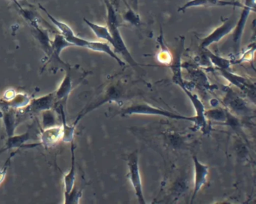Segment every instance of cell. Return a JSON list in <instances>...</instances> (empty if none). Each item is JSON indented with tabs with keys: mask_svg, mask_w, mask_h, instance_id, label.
Returning a JSON list of instances; mask_svg holds the SVG:
<instances>
[{
	"mask_svg": "<svg viewBox=\"0 0 256 204\" xmlns=\"http://www.w3.org/2000/svg\"><path fill=\"white\" fill-rule=\"evenodd\" d=\"M107 8V26L112 34V38L114 40V52L120 54L124 57L126 61L128 62L131 66H138V63L132 56L131 54L128 51L125 42L121 36L120 31L119 28V20H118V14L115 10L114 6L110 2V0H104Z\"/></svg>",
	"mask_w": 256,
	"mask_h": 204,
	"instance_id": "cell-1",
	"label": "cell"
},
{
	"mask_svg": "<svg viewBox=\"0 0 256 204\" xmlns=\"http://www.w3.org/2000/svg\"><path fill=\"white\" fill-rule=\"evenodd\" d=\"M128 166L130 170V181L136 192L138 200L140 204H146L144 196L143 184H142L140 168H139L138 153L137 151L134 152L128 156Z\"/></svg>",
	"mask_w": 256,
	"mask_h": 204,
	"instance_id": "cell-2",
	"label": "cell"
},
{
	"mask_svg": "<svg viewBox=\"0 0 256 204\" xmlns=\"http://www.w3.org/2000/svg\"><path fill=\"white\" fill-rule=\"evenodd\" d=\"M132 114H143V115H156L168 117L174 120H186V121L196 122V118L193 117L184 116L182 115L173 114V112L166 111L160 108H154L148 104L136 105L127 108L122 112V115H132Z\"/></svg>",
	"mask_w": 256,
	"mask_h": 204,
	"instance_id": "cell-3",
	"label": "cell"
},
{
	"mask_svg": "<svg viewBox=\"0 0 256 204\" xmlns=\"http://www.w3.org/2000/svg\"><path fill=\"white\" fill-rule=\"evenodd\" d=\"M242 10L238 22H236L234 30V42L235 50L238 51L240 48L241 40L244 30L246 26L247 21L252 12H256V0H246L242 4Z\"/></svg>",
	"mask_w": 256,
	"mask_h": 204,
	"instance_id": "cell-4",
	"label": "cell"
},
{
	"mask_svg": "<svg viewBox=\"0 0 256 204\" xmlns=\"http://www.w3.org/2000/svg\"><path fill=\"white\" fill-rule=\"evenodd\" d=\"M236 24V21L235 20L228 19L226 20L222 25L216 28L210 36L203 39L200 48L204 50L208 49L212 44L220 42L224 36L230 34L234 30Z\"/></svg>",
	"mask_w": 256,
	"mask_h": 204,
	"instance_id": "cell-5",
	"label": "cell"
},
{
	"mask_svg": "<svg viewBox=\"0 0 256 204\" xmlns=\"http://www.w3.org/2000/svg\"><path fill=\"white\" fill-rule=\"evenodd\" d=\"M214 6H220V7H226V6H232V7L242 8V3L236 1L226 2L222 0H191L186 3L182 7L178 9V12H186L188 9L191 8L196 7H214Z\"/></svg>",
	"mask_w": 256,
	"mask_h": 204,
	"instance_id": "cell-6",
	"label": "cell"
},
{
	"mask_svg": "<svg viewBox=\"0 0 256 204\" xmlns=\"http://www.w3.org/2000/svg\"><path fill=\"white\" fill-rule=\"evenodd\" d=\"M193 160H194V188L192 202H193L196 199V196H197L200 189L206 184L208 174H209V168L206 165L200 163L196 156L193 157Z\"/></svg>",
	"mask_w": 256,
	"mask_h": 204,
	"instance_id": "cell-7",
	"label": "cell"
},
{
	"mask_svg": "<svg viewBox=\"0 0 256 204\" xmlns=\"http://www.w3.org/2000/svg\"><path fill=\"white\" fill-rule=\"evenodd\" d=\"M178 84L184 88V92H186V94H188L190 98L191 99L192 102L193 104H194V108H196V112H197V116L196 117V126H199V127L202 128V129L206 128V120H205L204 116V105L202 104V102H200L198 98V96H194V94H192L188 92V90H187L180 82H178Z\"/></svg>",
	"mask_w": 256,
	"mask_h": 204,
	"instance_id": "cell-8",
	"label": "cell"
},
{
	"mask_svg": "<svg viewBox=\"0 0 256 204\" xmlns=\"http://www.w3.org/2000/svg\"><path fill=\"white\" fill-rule=\"evenodd\" d=\"M84 20L85 24L94 32V34L98 38L106 40L107 43H108L112 48H114V40L113 38H112V34H110L108 26L94 24V22H91V21L88 20L86 19H84Z\"/></svg>",
	"mask_w": 256,
	"mask_h": 204,
	"instance_id": "cell-9",
	"label": "cell"
},
{
	"mask_svg": "<svg viewBox=\"0 0 256 204\" xmlns=\"http://www.w3.org/2000/svg\"><path fill=\"white\" fill-rule=\"evenodd\" d=\"M127 7H128V10L124 15V20L131 24L132 25L136 26H140L142 22H140V18L139 15L136 13V12H134L128 4H127Z\"/></svg>",
	"mask_w": 256,
	"mask_h": 204,
	"instance_id": "cell-10",
	"label": "cell"
},
{
	"mask_svg": "<svg viewBox=\"0 0 256 204\" xmlns=\"http://www.w3.org/2000/svg\"><path fill=\"white\" fill-rule=\"evenodd\" d=\"M208 56H210V60H212V62L214 63L215 66L217 67L222 68H227L228 67L230 66V62L229 60H224V58H221V57L217 56L211 52H208Z\"/></svg>",
	"mask_w": 256,
	"mask_h": 204,
	"instance_id": "cell-11",
	"label": "cell"
},
{
	"mask_svg": "<svg viewBox=\"0 0 256 204\" xmlns=\"http://www.w3.org/2000/svg\"><path fill=\"white\" fill-rule=\"evenodd\" d=\"M131 2L133 8L136 10H138V9L139 0H131Z\"/></svg>",
	"mask_w": 256,
	"mask_h": 204,
	"instance_id": "cell-12",
	"label": "cell"
},
{
	"mask_svg": "<svg viewBox=\"0 0 256 204\" xmlns=\"http://www.w3.org/2000/svg\"><path fill=\"white\" fill-rule=\"evenodd\" d=\"M120 4V0H114V6H116V7H119Z\"/></svg>",
	"mask_w": 256,
	"mask_h": 204,
	"instance_id": "cell-13",
	"label": "cell"
},
{
	"mask_svg": "<svg viewBox=\"0 0 256 204\" xmlns=\"http://www.w3.org/2000/svg\"><path fill=\"white\" fill-rule=\"evenodd\" d=\"M233 1H235V0H233Z\"/></svg>",
	"mask_w": 256,
	"mask_h": 204,
	"instance_id": "cell-14",
	"label": "cell"
}]
</instances>
